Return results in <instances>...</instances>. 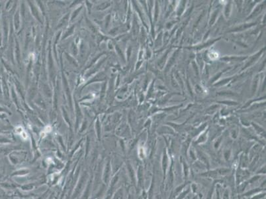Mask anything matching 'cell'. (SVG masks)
<instances>
[{"mask_svg":"<svg viewBox=\"0 0 266 199\" xmlns=\"http://www.w3.org/2000/svg\"><path fill=\"white\" fill-rule=\"evenodd\" d=\"M16 131H17V133H18V134L21 135V137L23 139H26L28 138L27 134H26V133L24 130H23V129L21 127H18L17 128Z\"/></svg>","mask_w":266,"mask_h":199,"instance_id":"1","label":"cell"},{"mask_svg":"<svg viewBox=\"0 0 266 199\" xmlns=\"http://www.w3.org/2000/svg\"><path fill=\"white\" fill-rule=\"evenodd\" d=\"M51 131H52V128H51V126L47 125V126H46V127L45 128L44 130H43V131H42V133L41 134V135H42V137H45V136H46V135L47 134H48V133L51 132Z\"/></svg>","mask_w":266,"mask_h":199,"instance_id":"2","label":"cell"}]
</instances>
